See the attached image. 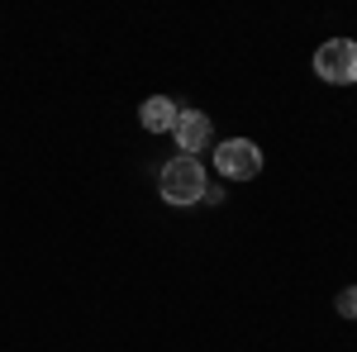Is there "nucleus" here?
Segmentation results:
<instances>
[{"label": "nucleus", "instance_id": "f257e3e1", "mask_svg": "<svg viewBox=\"0 0 357 352\" xmlns=\"http://www.w3.org/2000/svg\"><path fill=\"white\" fill-rule=\"evenodd\" d=\"M158 190H162L167 205H195L205 195V167L195 162V158H172L158 171Z\"/></svg>", "mask_w": 357, "mask_h": 352}, {"label": "nucleus", "instance_id": "f03ea898", "mask_svg": "<svg viewBox=\"0 0 357 352\" xmlns=\"http://www.w3.org/2000/svg\"><path fill=\"white\" fill-rule=\"evenodd\" d=\"M314 77L329 86H353L357 82V43L353 38H329L314 53Z\"/></svg>", "mask_w": 357, "mask_h": 352}, {"label": "nucleus", "instance_id": "7ed1b4c3", "mask_svg": "<svg viewBox=\"0 0 357 352\" xmlns=\"http://www.w3.org/2000/svg\"><path fill=\"white\" fill-rule=\"evenodd\" d=\"M215 167H220L229 181H252L262 171V153L248 138H229V143H220V153H215Z\"/></svg>", "mask_w": 357, "mask_h": 352}, {"label": "nucleus", "instance_id": "20e7f679", "mask_svg": "<svg viewBox=\"0 0 357 352\" xmlns=\"http://www.w3.org/2000/svg\"><path fill=\"white\" fill-rule=\"evenodd\" d=\"M172 134H176V148H181V158H195V153H205L210 148V114H200V109H181L176 114V124H172Z\"/></svg>", "mask_w": 357, "mask_h": 352}, {"label": "nucleus", "instance_id": "39448f33", "mask_svg": "<svg viewBox=\"0 0 357 352\" xmlns=\"http://www.w3.org/2000/svg\"><path fill=\"white\" fill-rule=\"evenodd\" d=\"M176 114H181V109L172 105L167 95H153V100H143V109H138V124H143L148 134H172Z\"/></svg>", "mask_w": 357, "mask_h": 352}, {"label": "nucleus", "instance_id": "423d86ee", "mask_svg": "<svg viewBox=\"0 0 357 352\" xmlns=\"http://www.w3.org/2000/svg\"><path fill=\"white\" fill-rule=\"evenodd\" d=\"M338 314H343V319H357V286H348V291L338 296Z\"/></svg>", "mask_w": 357, "mask_h": 352}]
</instances>
